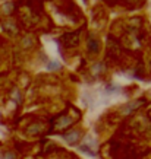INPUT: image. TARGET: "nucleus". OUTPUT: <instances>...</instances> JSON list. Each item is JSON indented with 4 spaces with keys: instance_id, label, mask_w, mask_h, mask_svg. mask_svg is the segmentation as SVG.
Listing matches in <instances>:
<instances>
[{
    "instance_id": "nucleus-4",
    "label": "nucleus",
    "mask_w": 151,
    "mask_h": 159,
    "mask_svg": "<svg viewBox=\"0 0 151 159\" xmlns=\"http://www.w3.org/2000/svg\"><path fill=\"white\" fill-rule=\"evenodd\" d=\"M88 50L91 51L93 54H97L98 50H100V45H98V41L94 37H91V38H88Z\"/></svg>"
},
{
    "instance_id": "nucleus-6",
    "label": "nucleus",
    "mask_w": 151,
    "mask_h": 159,
    "mask_svg": "<svg viewBox=\"0 0 151 159\" xmlns=\"http://www.w3.org/2000/svg\"><path fill=\"white\" fill-rule=\"evenodd\" d=\"M2 159H15V155L9 152V153H5V155H3V158H2Z\"/></svg>"
},
{
    "instance_id": "nucleus-2",
    "label": "nucleus",
    "mask_w": 151,
    "mask_h": 159,
    "mask_svg": "<svg viewBox=\"0 0 151 159\" xmlns=\"http://www.w3.org/2000/svg\"><path fill=\"white\" fill-rule=\"evenodd\" d=\"M63 139L66 140L68 143H71V145H75V143L78 142V139H79V131L78 130L68 131L66 134H63Z\"/></svg>"
},
{
    "instance_id": "nucleus-7",
    "label": "nucleus",
    "mask_w": 151,
    "mask_h": 159,
    "mask_svg": "<svg viewBox=\"0 0 151 159\" xmlns=\"http://www.w3.org/2000/svg\"><path fill=\"white\" fill-rule=\"evenodd\" d=\"M60 66H59L57 63H51V64H49V69H59Z\"/></svg>"
},
{
    "instance_id": "nucleus-5",
    "label": "nucleus",
    "mask_w": 151,
    "mask_h": 159,
    "mask_svg": "<svg viewBox=\"0 0 151 159\" xmlns=\"http://www.w3.org/2000/svg\"><path fill=\"white\" fill-rule=\"evenodd\" d=\"M40 131H43V124H40V123H34V124H31L28 127L29 134H38Z\"/></svg>"
},
{
    "instance_id": "nucleus-3",
    "label": "nucleus",
    "mask_w": 151,
    "mask_h": 159,
    "mask_svg": "<svg viewBox=\"0 0 151 159\" xmlns=\"http://www.w3.org/2000/svg\"><path fill=\"white\" fill-rule=\"evenodd\" d=\"M139 105H142V101H134V102H129L128 105H125L123 107V110H122V112L126 116V114H129V112H132V111H135L138 108Z\"/></svg>"
},
{
    "instance_id": "nucleus-1",
    "label": "nucleus",
    "mask_w": 151,
    "mask_h": 159,
    "mask_svg": "<svg viewBox=\"0 0 151 159\" xmlns=\"http://www.w3.org/2000/svg\"><path fill=\"white\" fill-rule=\"evenodd\" d=\"M71 124H72V118L63 116V117H60V118L56 120V123H54V130H63V129L69 127Z\"/></svg>"
}]
</instances>
